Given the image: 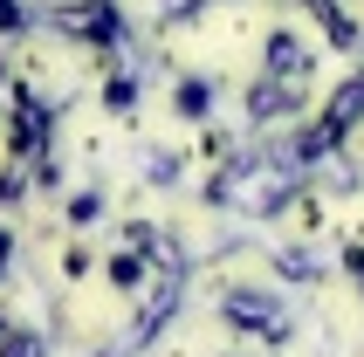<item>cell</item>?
<instances>
[{
  "label": "cell",
  "mask_w": 364,
  "mask_h": 357,
  "mask_svg": "<svg viewBox=\"0 0 364 357\" xmlns=\"http://www.w3.org/2000/svg\"><path fill=\"white\" fill-rule=\"evenodd\" d=\"M21 21H28V7H21V0H0V28H7V35H14Z\"/></svg>",
  "instance_id": "cell-10"
},
{
  "label": "cell",
  "mask_w": 364,
  "mask_h": 357,
  "mask_svg": "<svg viewBox=\"0 0 364 357\" xmlns=\"http://www.w3.org/2000/svg\"><path fill=\"white\" fill-rule=\"evenodd\" d=\"M69 220H76V227H90V220H97V193H82L76 206H69Z\"/></svg>",
  "instance_id": "cell-11"
},
{
  "label": "cell",
  "mask_w": 364,
  "mask_h": 357,
  "mask_svg": "<svg viewBox=\"0 0 364 357\" xmlns=\"http://www.w3.org/2000/svg\"><path fill=\"white\" fill-rule=\"evenodd\" d=\"M268 69H275V76H282V82H296V76H303V69H309L303 41H296V35H275V41H268Z\"/></svg>",
  "instance_id": "cell-4"
},
{
  "label": "cell",
  "mask_w": 364,
  "mask_h": 357,
  "mask_svg": "<svg viewBox=\"0 0 364 357\" xmlns=\"http://www.w3.org/2000/svg\"><path fill=\"white\" fill-rule=\"evenodd\" d=\"M131 97H138V82H131V76H117L110 90H103V103H117V110H131Z\"/></svg>",
  "instance_id": "cell-9"
},
{
  "label": "cell",
  "mask_w": 364,
  "mask_h": 357,
  "mask_svg": "<svg viewBox=\"0 0 364 357\" xmlns=\"http://www.w3.org/2000/svg\"><path fill=\"white\" fill-rule=\"evenodd\" d=\"M103 275H110V289H138V282H144V261H138V255H117Z\"/></svg>",
  "instance_id": "cell-7"
},
{
  "label": "cell",
  "mask_w": 364,
  "mask_h": 357,
  "mask_svg": "<svg viewBox=\"0 0 364 357\" xmlns=\"http://www.w3.org/2000/svg\"><path fill=\"white\" fill-rule=\"evenodd\" d=\"M48 28H55V35H82V41H103V48H110V41L124 35V21H117V7H110V0H82V7H55V14H48Z\"/></svg>",
  "instance_id": "cell-1"
},
{
  "label": "cell",
  "mask_w": 364,
  "mask_h": 357,
  "mask_svg": "<svg viewBox=\"0 0 364 357\" xmlns=\"http://www.w3.org/2000/svg\"><path fill=\"white\" fill-rule=\"evenodd\" d=\"M220 316L234 323V330H255V337H275V343H282V309H275V296L227 289V296H220Z\"/></svg>",
  "instance_id": "cell-2"
},
{
  "label": "cell",
  "mask_w": 364,
  "mask_h": 357,
  "mask_svg": "<svg viewBox=\"0 0 364 357\" xmlns=\"http://www.w3.org/2000/svg\"><path fill=\"white\" fill-rule=\"evenodd\" d=\"M350 124H364V76H350L344 90L330 97V117H323V131H337V138H344Z\"/></svg>",
  "instance_id": "cell-3"
},
{
  "label": "cell",
  "mask_w": 364,
  "mask_h": 357,
  "mask_svg": "<svg viewBox=\"0 0 364 357\" xmlns=\"http://www.w3.org/2000/svg\"><path fill=\"white\" fill-rule=\"evenodd\" d=\"M206 110H213V82H179V117L200 124Z\"/></svg>",
  "instance_id": "cell-6"
},
{
  "label": "cell",
  "mask_w": 364,
  "mask_h": 357,
  "mask_svg": "<svg viewBox=\"0 0 364 357\" xmlns=\"http://www.w3.org/2000/svg\"><path fill=\"white\" fill-rule=\"evenodd\" d=\"M309 14L330 28V41H337V48H350V41H358V28H350V14L337 7V0H309Z\"/></svg>",
  "instance_id": "cell-5"
},
{
  "label": "cell",
  "mask_w": 364,
  "mask_h": 357,
  "mask_svg": "<svg viewBox=\"0 0 364 357\" xmlns=\"http://www.w3.org/2000/svg\"><path fill=\"white\" fill-rule=\"evenodd\" d=\"M0 357H41V337H28V330L21 337H0Z\"/></svg>",
  "instance_id": "cell-8"
}]
</instances>
